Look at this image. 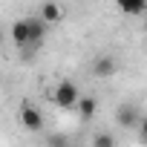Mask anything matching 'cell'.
I'll return each instance as SVG.
<instances>
[{"label": "cell", "instance_id": "obj_11", "mask_svg": "<svg viewBox=\"0 0 147 147\" xmlns=\"http://www.w3.org/2000/svg\"><path fill=\"white\" fill-rule=\"evenodd\" d=\"M136 133H138V141L147 147V115L141 118V124H138V130H136Z\"/></svg>", "mask_w": 147, "mask_h": 147}, {"label": "cell", "instance_id": "obj_6", "mask_svg": "<svg viewBox=\"0 0 147 147\" xmlns=\"http://www.w3.org/2000/svg\"><path fill=\"white\" fill-rule=\"evenodd\" d=\"M38 18H43L46 23H58L61 18H63V9L58 6V3H52V0H46V3L40 6V15Z\"/></svg>", "mask_w": 147, "mask_h": 147}, {"label": "cell", "instance_id": "obj_3", "mask_svg": "<svg viewBox=\"0 0 147 147\" xmlns=\"http://www.w3.org/2000/svg\"><path fill=\"white\" fill-rule=\"evenodd\" d=\"M18 121H20L23 130H29V133H40V130H43V115H40V110L32 107V104H20Z\"/></svg>", "mask_w": 147, "mask_h": 147}, {"label": "cell", "instance_id": "obj_8", "mask_svg": "<svg viewBox=\"0 0 147 147\" xmlns=\"http://www.w3.org/2000/svg\"><path fill=\"white\" fill-rule=\"evenodd\" d=\"M95 110H98V101H95L92 95H90V98H81V101H78V115H81L84 121H87V118H92V115H95Z\"/></svg>", "mask_w": 147, "mask_h": 147}, {"label": "cell", "instance_id": "obj_4", "mask_svg": "<svg viewBox=\"0 0 147 147\" xmlns=\"http://www.w3.org/2000/svg\"><path fill=\"white\" fill-rule=\"evenodd\" d=\"M115 124L124 127V130H138V124H141L138 107H136V104H121V107H115Z\"/></svg>", "mask_w": 147, "mask_h": 147}, {"label": "cell", "instance_id": "obj_7", "mask_svg": "<svg viewBox=\"0 0 147 147\" xmlns=\"http://www.w3.org/2000/svg\"><path fill=\"white\" fill-rule=\"evenodd\" d=\"M115 6L124 12V15H141L147 9V0H115Z\"/></svg>", "mask_w": 147, "mask_h": 147}, {"label": "cell", "instance_id": "obj_1", "mask_svg": "<svg viewBox=\"0 0 147 147\" xmlns=\"http://www.w3.org/2000/svg\"><path fill=\"white\" fill-rule=\"evenodd\" d=\"M46 26L49 23L43 18H20V20H15L12 23V40H15V46L23 55L35 52L43 43V38H46Z\"/></svg>", "mask_w": 147, "mask_h": 147}, {"label": "cell", "instance_id": "obj_2", "mask_svg": "<svg viewBox=\"0 0 147 147\" xmlns=\"http://www.w3.org/2000/svg\"><path fill=\"white\" fill-rule=\"evenodd\" d=\"M52 101H55L61 110H78V101H81L78 84H72V81H58V87H55V92H52Z\"/></svg>", "mask_w": 147, "mask_h": 147}, {"label": "cell", "instance_id": "obj_9", "mask_svg": "<svg viewBox=\"0 0 147 147\" xmlns=\"http://www.w3.org/2000/svg\"><path fill=\"white\" fill-rule=\"evenodd\" d=\"M92 147H118V141H115V136H113V133L98 130V133L92 136Z\"/></svg>", "mask_w": 147, "mask_h": 147}, {"label": "cell", "instance_id": "obj_10", "mask_svg": "<svg viewBox=\"0 0 147 147\" xmlns=\"http://www.w3.org/2000/svg\"><path fill=\"white\" fill-rule=\"evenodd\" d=\"M46 147H72V138L66 133H46Z\"/></svg>", "mask_w": 147, "mask_h": 147}, {"label": "cell", "instance_id": "obj_5", "mask_svg": "<svg viewBox=\"0 0 147 147\" xmlns=\"http://www.w3.org/2000/svg\"><path fill=\"white\" fill-rule=\"evenodd\" d=\"M90 72H92V78H113L115 72H118V61L113 55H101V58L92 61Z\"/></svg>", "mask_w": 147, "mask_h": 147}]
</instances>
